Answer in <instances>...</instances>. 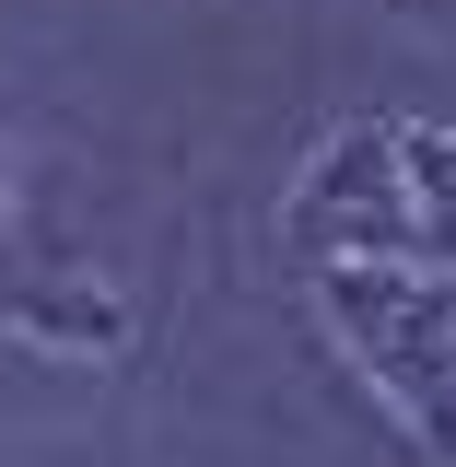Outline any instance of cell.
I'll use <instances>...</instances> for the list:
<instances>
[{
	"mask_svg": "<svg viewBox=\"0 0 456 467\" xmlns=\"http://www.w3.org/2000/svg\"><path fill=\"white\" fill-rule=\"evenodd\" d=\"M316 316L363 362L409 444L456 456V269L421 257H316Z\"/></svg>",
	"mask_w": 456,
	"mask_h": 467,
	"instance_id": "obj_1",
	"label": "cell"
},
{
	"mask_svg": "<svg viewBox=\"0 0 456 467\" xmlns=\"http://www.w3.org/2000/svg\"><path fill=\"white\" fill-rule=\"evenodd\" d=\"M292 245L304 257H409V187H398V129L363 117L340 129L304 187H292Z\"/></svg>",
	"mask_w": 456,
	"mask_h": 467,
	"instance_id": "obj_2",
	"label": "cell"
},
{
	"mask_svg": "<svg viewBox=\"0 0 456 467\" xmlns=\"http://www.w3.org/2000/svg\"><path fill=\"white\" fill-rule=\"evenodd\" d=\"M0 316L24 327V339H48V350H129V304H117L106 281H82V269H12L0 257Z\"/></svg>",
	"mask_w": 456,
	"mask_h": 467,
	"instance_id": "obj_3",
	"label": "cell"
},
{
	"mask_svg": "<svg viewBox=\"0 0 456 467\" xmlns=\"http://www.w3.org/2000/svg\"><path fill=\"white\" fill-rule=\"evenodd\" d=\"M398 129V187H409V257L456 269V129L433 117H387Z\"/></svg>",
	"mask_w": 456,
	"mask_h": 467,
	"instance_id": "obj_4",
	"label": "cell"
},
{
	"mask_svg": "<svg viewBox=\"0 0 456 467\" xmlns=\"http://www.w3.org/2000/svg\"><path fill=\"white\" fill-rule=\"evenodd\" d=\"M0 257H12V164H0Z\"/></svg>",
	"mask_w": 456,
	"mask_h": 467,
	"instance_id": "obj_5",
	"label": "cell"
}]
</instances>
